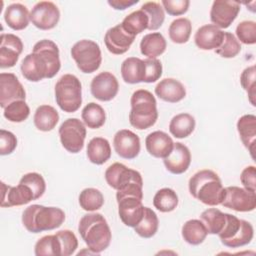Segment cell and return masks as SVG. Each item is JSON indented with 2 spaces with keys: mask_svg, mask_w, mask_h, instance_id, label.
Listing matches in <instances>:
<instances>
[{
  "mask_svg": "<svg viewBox=\"0 0 256 256\" xmlns=\"http://www.w3.org/2000/svg\"><path fill=\"white\" fill-rule=\"evenodd\" d=\"M60 68L59 48L55 42L49 39L38 41L34 45L32 53L25 56L20 66L23 77L31 82L53 78Z\"/></svg>",
  "mask_w": 256,
  "mask_h": 256,
  "instance_id": "cell-1",
  "label": "cell"
},
{
  "mask_svg": "<svg viewBox=\"0 0 256 256\" xmlns=\"http://www.w3.org/2000/svg\"><path fill=\"white\" fill-rule=\"evenodd\" d=\"M78 232L93 254H99L108 248L112 239L110 227L100 213L84 215L79 221Z\"/></svg>",
  "mask_w": 256,
  "mask_h": 256,
  "instance_id": "cell-2",
  "label": "cell"
},
{
  "mask_svg": "<svg viewBox=\"0 0 256 256\" xmlns=\"http://www.w3.org/2000/svg\"><path fill=\"white\" fill-rule=\"evenodd\" d=\"M190 194L208 206L220 205L224 197V187L218 174L210 169L196 172L188 182Z\"/></svg>",
  "mask_w": 256,
  "mask_h": 256,
  "instance_id": "cell-3",
  "label": "cell"
},
{
  "mask_svg": "<svg viewBox=\"0 0 256 256\" xmlns=\"http://www.w3.org/2000/svg\"><path fill=\"white\" fill-rule=\"evenodd\" d=\"M65 221V213L58 207L39 204L28 206L22 214V224L31 233H40L59 228Z\"/></svg>",
  "mask_w": 256,
  "mask_h": 256,
  "instance_id": "cell-4",
  "label": "cell"
},
{
  "mask_svg": "<svg viewBox=\"0 0 256 256\" xmlns=\"http://www.w3.org/2000/svg\"><path fill=\"white\" fill-rule=\"evenodd\" d=\"M129 122L138 130L148 129L158 119L157 102L153 94L145 89L136 90L130 99Z\"/></svg>",
  "mask_w": 256,
  "mask_h": 256,
  "instance_id": "cell-5",
  "label": "cell"
},
{
  "mask_svg": "<svg viewBox=\"0 0 256 256\" xmlns=\"http://www.w3.org/2000/svg\"><path fill=\"white\" fill-rule=\"evenodd\" d=\"M55 100L59 108L67 113L76 112L82 103V85L73 74H64L55 84Z\"/></svg>",
  "mask_w": 256,
  "mask_h": 256,
  "instance_id": "cell-6",
  "label": "cell"
},
{
  "mask_svg": "<svg viewBox=\"0 0 256 256\" xmlns=\"http://www.w3.org/2000/svg\"><path fill=\"white\" fill-rule=\"evenodd\" d=\"M218 236L224 246L239 248L251 242L254 229L250 222L226 213V222Z\"/></svg>",
  "mask_w": 256,
  "mask_h": 256,
  "instance_id": "cell-7",
  "label": "cell"
},
{
  "mask_svg": "<svg viewBox=\"0 0 256 256\" xmlns=\"http://www.w3.org/2000/svg\"><path fill=\"white\" fill-rule=\"evenodd\" d=\"M71 56L78 69L83 73H93L99 69L102 62L99 45L88 39L76 42L71 48Z\"/></svg>",
  "mask_w": 256,
  "mask_h": 256,
  "instance_id": "cell-8",
  "label": "cell"
},
{
  "mask_svg": "<svg viewBox=\"0 0 256 256\" xmlns=\"http://www.w3.org/2000/svg\"><path fill=\"white\" fill-rule=\"evenodd\" d=\"M59 137L62 146L70 153H79L84 147L86 128L77 118L66 119L59 127Z\"/></svg>",
  "mask_w": 256,
  "mask_h": 256,
  "instance_id": "cell-9",
  "label": "cell"
},
{
  "mask_svg": "<svg viewBox=\"0 0 256 256\" xmlns=\"http://www.w3.org/2000/svg\"><path fill=\"white\" fill-rule=\"evenodd\" d=\"M221 205L237 212H250L256 208V192L238 186L224 188Z\"/></svg>",
  "mask_w": 256,
  "mask_h": 256,
  "instance_id": "cell-10",
  "label": "cell"
},
{
  "mask_svg": "<svg viewBox=\"0 0 256 256\" xmlns=\"http://www.w3.org/2000/svg\"><path fill=\"white\" fill-rule=\"evenodd\" d=\"M60 11L58 7L50 1H40L36 3L30 11V21L40 30L53 29L59 22Z\"/></svg>",
  "mask_w": 256,
  "mask_h": 256,
  "instance_id": "cell-11",
  "label": "cell"
},
{
  "mask_svg": "<svg viewBox=\"0 0 256 256\" xmlns=\"http://www.w3.org/2000/svg\"><path fill=\"white\" fill-rule=\"evenodd\" d=\"M240 3L228 0H215L210 10V20L218 28H228L237 18Z\"/></svg>",
  "mask_w": 256,
  "mask_h": 256,
  "instance_id": "cell-12",
  "label": "cell"
},
{
  "mask_svg": "<svg viewBox=\"0 0 256 256\" xmlns=\"http://www.w3.org/2000/svg\"><path fill=\"white\" fill-rule=\"evenodd\" d=\"M91 94L99 101L107 102L112 100L118 93L119 83L117 78L108 71L97 74L90 84Z\"/></svg>",
  "mask_w": 256,
  "mask_h": 256,
  "instance_id": "cell-13",
  "label": "cell"
},
{
  "mask_svg": "<svg viewBox=\"0 0 256 256\" xmlns=\"http://www.w3.org/2000/svg\"><path fill=\"white\" fill-rule=\"evenodd\" d=\"M113 146L115 152L121 158L134 159L140 152V138L131 130L122 129L114 135Z\"/></svg>",
  "mask_w": 256,
  "mask_h": 256,
  "instance_id": "cell-14",
  "label": "cell"
},
{
  "mask_svg": "<svg viewBox=\"0 0 256 256\" xmlns=\"http://www.w3.org/2000/svg\"><path fill=\"white\" fill-rule=\"evenodd\" d=\"M23 51L22 40L11 33H2L0 37V67L11 68L17 63Z\"/></svg>",
  "mask_w": 256,
  "mask_h": 256,
  "instance_id": "cell-15",
  "label": "cell"
},
{
  "mask_svg": "<svg viewBox=\"0 0 256 256\" xmlns=\"http://www.w3.org/2000/svg\"><path fill=\"white\" fill-rule=\"evenodd\" d=\"M26 92L23 85L13 73L0 74V106L5 108L16 100H25Z\"/></svg>",
  "mask_w": 256,
  "mask_h": 256,
  "instance_id": "cell-16",
  "label": "cell"
},
{
  "mask_svg": "<svg viewBox=\"0 0 256 256\" xmlns=\"http://www.w3.org/2000/svg\"><path fill=\"white\" fill-rule=\"evenodd\" d=\"M116 200L121 221L126 226L134 228L141 221L144 214L142 200L134 196H125Z\"/></svg>",
  "mask_w": 256,
  "mask_h": 256,
  "instance_id": "cell-17",
  "label": "cell"
},
{
  "mask_svg": "<svg viewBox=\"0 0 256 256\" xmlns=\"http://www.w3.org/2000/svg\"><path fill=\"white\" fill-rule=\"evenodd\" d=\"M135 40V36L124 30L121 24H118L107 30L104 36V42L108 51L115 55H121L127 52Z\"/></svg>",
  "mask_w": 256,
  "mask_h": 256,
  "instance_id": "cell-18",
  "label": "cell"
},
{
  "mask_svg": "<svg viewBox=\"0 0 256 256\" xmlns=\"http://www.w3.org/2000/svg\"><path fill=\"white\" fill-rule=\"evenodd\" d=\"M2 188V199L1 207H12V206H21L29 203L32 200H35L32 190L21 182L17 186H10L1 182Z\"/></svg>",
  "mask_w": 256,
  "mask_h": 256,
  "instance_id": "cell-19",
  "label": "cell"
},
{
  "mask_svg": "<svg viewBox=\"0 0 256 256\" xmlns=\"http://www.w3.org/2000/svg\"><path fill=\"white\" fill-rule=\"evenodd\" d=\"M166 169L172 174H182L187 171L191 163V153L189 148L180 143H174L171 153L163 159Z\"/></svg>",
  "mask_w": 256,
  "mask_h": 256,
  "instance_id": "cell-20",
  "label": "cell"
},
{
  "mask_svg": "<svg viewBox=\"0 0 256 256\" xmlns=\"http://www.w3.org/2000/svg\"><path fill=\"white\" fill-rule=\"evenodd\" d=\"M104 176L107 184L111 188L118 190L135 178L141 176V174L134 169L128 168L122 163L115 162L106 169Z\"/></svg>",
  "mask_w": 256,
  "mask_h": 256,
  "instance_id": "cell-21",
  "label": "cell"
},
{
  "mask_svg": "<svg viewBox=\"0 0 256 256\" xmlns=\"http://www.w3.org/2000/svg\"><path fill=\"white\" fill-rule=\"evenodd\" d=\"M147 152L155 158H166L172 151L174 142L172 138L163 131H154L145 139Z\"/></svg>",
  "mask_w": 256,
  "mask_h": 256,
  "instance_id": "cell-22",
  "label": "cell"
},
{
  "mask_svg": "<svg viewBox=\"0 0 256 256\" xmlns=\"http://www.w3.org/2000/svg\"><path fill=\"white\" fill-rule=\"evenodd\" d=\"M224 32L213 24H206L197 29L194 35L196 46L202 50H215L223 41Z\"/></svg>",
  "mask_w": 256,
  "mask_h": 256,
  "instance_id": "cell-23",
  "label": "cell"
},
{
  "mask_svg": "<svg viewBox=\"0 0 256 256\" xmlns=\"http://www.w3.org/2000/svg\"><path fill=\"white\" fill-rule=\"evenodd\" d=\"M155 94L163 101L176 103L184 99L186 96V89L179 80L165 78L156 85Z\"/></svg>",
  "mask_w": 256,
  "mask_h": 256,
  "instance_id": "cell-24",
  "label": "cell"
},
{
  "mask_svg": "<svg viewBox=\"0 0 256 256\" xmlns=\"http://www.w3.org/2000/svg\"><path fill=\"white\" fill-rule=\"evenodd\" d=\"M237 131L242 143L248 149L251 157L254 159L256 142V116L253 114L241 116L237 121Z\"/></svg>",
  "mask_w": 256,
  "mask_h": 256,
  "instance_id": "cell-25",
  "label": "cell"
},
{
  "mask_svg": "<svg viewBox=\"0 0 256 256\" xmlns=\"http://www.w3.org/2000/svg\"><path fill=\"white\" fill-rule=\"evenodd\" d=\"M4 21L13 30H23L30 22V13L25 5L12 3L4 12Z\"/></svg>",
  "mask_w": 256,
  "mask_h": 256,
  "instance_id": "cell-26",
  "label": "cell"
},
{
  "mask_svg": "<svg viewBox=\"0 0 256 256\" xmlns=\"http://www.w3.org/2000/svg\"><path fill=\"white\" fill-rule=\"evenodd\" d=\"M167 43L164 36L160 32H152L146 34L140 42L141 54L149 59H155L163 54L166 50Z\"/></svg>",
  "mask_w": 256,
  "mask_h": 256,
  "instance_id": "cell-27",
  "label": "cell"
},
{
  "mask_svg": "<svg viewBox=\"0 0 256 256\" xmlns=\"http://www.w3.org/2000/svg\"><path fill=\"white\" fill-rule=\"evenodd\" d=\"M121 75L124 82L136 84L144 82L145 63L144 60L137 57L126 58L121 64Z\"/></svg>",
  "mask_w": 256,
  "mask_h": 256,
  "instance_id": "cell-28",
  "label": "cell"
},
{
  "mask_svg": "<svg viewBox=\"0 0 256 256\" xmlns=\"http://www.w3.org/2000/svg\"><path fill=\"white\" fill-rule=\"evenodd\" d=\"M88 160L96 165H102L111 157V146L103 137L92 138L87 145Z\"/></svg>",
  "mask_w": 256,
  "mask_h": 256,
  "instance_id": "cell-29",
  "label": "cell"
},
{
  "mask_svg": "<svg viewBox=\"0 0 256 256\" xmlns=\"http://www.w3.org/2000/svg\"><path fill=\"white\" fill-rule=\"evenodd\" d=\"M33 121L38 130L48 132L56 127L59 121V114L57 110L50 105H40L34 113Z\"/></svg>",
  "mask_w": 256,
  "mask_h": 256,
  "instance_id": "cell-30",
  "label": "cell"
},
{
  "mask_svg": "<svg viewBox=\"0 0 256 256\" xmlns=\"http://www.w3.org/2000/svg\"><path fill=\"white\" fill-rule=\"evenodd\" d=\"M195 118L189 113L175 115L169 123V131L175 138H186L195 129Z\"/></svg>",
  "mask_w": 256,
  "mask_h": 256,
  "instance_id": "cell-31",
  "label": "cell"
},
{
  "mask_svg": "<svg viewBox=\"0 0 256 256\" xmlns=\"http://www.w3.org/2000/svg\"><path fill=\"white\" fill-rule=\"evenodd\" d=\"M182 237L185 242L190 245L201 244L208 235L207 229L203 222L198 219H191L182 226Z\"/></svg>",
  "mask_w": 256,
  "mask_h": 256,
  "instance_id": "cell-32",
  "label": "cell"
},
{
  "mask_svg": "<svg viewBox=\"0 0 256 256\" xmlns=\"http://www.w3.org/2000/svg\"><path fill=\"white\" fill-rule=\"evenodd\" d=\"M120 24L126 32L136 37L137 34L148 29L149 19L145 12L139 9L128 14Z\"/></svg>",
  "mask_w": 256,
  "mask_h": 256,
  "instance_id": "cell-33",
  "label": "cell"
},
{
  "mask_svg": "<svg viewBox=\"0 0 256 256\" xmlns=\"http://www.w3.org/2000/svg\"><path fill=\"white\" fill-rule=\"evenodd\" d=\"M81 117L84 124L90 129H98L102 127L106 120L104 109L95 102H90L83 108Z\"/></svg>",
  "mask_w": 256,
  "mask_h": 256,
  "instance_id": "cell-34",
  "label": "cell"
},
{
  "mask_svg": "<svg viewBox=\"0 0 256 256\" xmlns=\"http://www.w3.org/2000/svg\"><path fill=\"white\" fill-rule=\"evenodd\" d=\"M159 220L156 213L149 207H144L141 221L134 227V231L142 238H151L158 231Z\"/></svg>",
  "mask_w": 256,
  "mask_h": 256,
  "instance_id": "cell-35",
  "label": "cell"
},
{
  "mask_svg": "<svg viewBox=\"0 0 256 256\" xmlns=\"http://www.w3.org/2000/svg\"><path fill=\"white\" fill-rule=\"evenodd\" d=\"M200 220L205 225L208 234L218 235L226 222V213L216 208H209L201 213Z\"/></svg>",
  "mask_w": 256,
  "mask_h": 256,
  "instance_id": "cell-36",
  "label": "cell"
},
{
  "mask_svg": "<svg viewBox=\"0 0 256 256\" xmlns=\"http://www.w3.org/2000/svg\"><path fill=\"white\" fill-rule=\"evenodd\" d=\"M169 38L176 44L186 43L192 32V24L189 19L185 17L173 20L168 29Z\"/></svg>",
  "mask_w": 256,
  "mask_h": 256,
  "instance_id": "cell-37",
  "label": "cell"
},
{
  "mask_svg": "<svg viewBox=\"0 0 256 256\" xmlns=\"http://www.w3.org/2000/svg\"><path fill=\"white\" fill-rule=\"evenodd\" d=\"M178 195L171 188H162L156 192L153 198L154 207L160 212L173 211L178 205Z\"/></svg>",
  "mask_w": 256,
  "mask_h": 256,
  "instance_id": "cell-38",
  "label": "cell"
},
{
  "mask_svg": "<svg viewBox=\"0 0 256 256\" xmlns=\"http://www.w3.org/2000/svg\"><path fill=\"white\" fill-rule=\"evenodd\" d=\"M104 204V196L102 192L96 188H85L80 192L79 205L89 212L100 209Z\"/></svg>",
  "mask_w": 256,
  "mask_h": 256,
  "instance_id": "cell-39",
  "label": "cell"
},
{
  "mask_svg": "<svg viewBox=\"0 0 256 256\" xmlns=\"http://www.w3.org/2000/svg\"><path fill=\"white\" fill-rule=\"evenodd\" d=\"M36 256H61V244L56 234L40 238L34 247Z\"/></svg>",
  "mask_w": 256,
  "mask_h": 256,
  "instance_id": "cell-40",
  "label": "cell"
},
{
  "mask_svg": "<svg viewBox=\"0 0 256 256\" xmlns=\"http://www.w3.org/2000/svg\"><path fill=\"white\" fill-rule=\"evenodd\" d=\"M145 14L148 16L149 19V25H148V30L154 31L159 29L165 19V14H164V9L158 2L154 1H149L144 3L141 8H140Z\"/></svg>",
  "mask_w": 256,
  "mask_h": 256,
  "instance_id": "cell-41",
  "label": "cell"
},
{
  "mask_svg": "<svg viewBox=\"0 0 256 256\" xmlns=\"http://www.w3.org/2000/svg\"><path fill=\"white\" fill-rule=\"evenodd\" d=\"M30 114V108L25 100H16L8 104L3 111L4 117L10 122L20 123L25 121Z\"/></svg>",
  "mask_w": 256,
  "mask_h": 256,
  "instance_id": "cell-42",
  "label": "cell"
},
{
  "mask_svg": "<svg viewBox=\"0 0 256 256\" xmlns=\"http://www.w3.org/2000/svg\"><path fill=\"white\" fill-rule=\"evenodd\" d=\"M241 51L240 42L230 32H224L222 44L215 49V53L223 58H233Z\"/></svg>",
  "mask_w": 256,
  "mask_h": 256,
  "instance_id": "cell-43",
  "label": "cell"
},
{
  "mask_svg": "<svg viewBox=\"0 0 256 256\" xmlns=\"http://www.w3.org/2000/svg\"><path fill=\"white\" fill-rule=\"evenodd\" d=\"M240 83L242 88L247 92L250 103L253 106H256V68L254 65L243 70L240 75Z\"/></svg>",
  "mask_w": 256,
  "mask_h": 256,
  "instance_id": "cell-44",
  "label": "cell"
},
{
  "mask_svg": "<svg viewBox=\"0 0 256 256\" xmlns=\"http://www.w3.org/2000/svg\"><path fill=\"white\" fill-rule=\"evenodd\" d=\"M21 183L26 184L33 192L35 200L39 199L46 190V183L41 174L36 172H29L22 176L20 179Z\"/></svg>",
  "mask_w": 256,
  "mask_h": 256,
  "instance_id": "cell-45",
  "label": "cell"
},
{
  "mask_svg": "<svg viewBox=\"0 0 256 256\" xmlns=\"http://www.w3.org/2000/svg\"><path fill=\"white\" fill-rule=\"evenodd\" d=\"M237 40H240L243 44L253 45L256 43V23L251 20H245L240 22L236 27Z\"/></svg>",
  "mask_w": 256,
  "mask_h": 256,
  "instance_id": "cell-46",
  "label": "cell"
},
{
  "mask_svg": "<svg viewBox=\"0 0 256 256\" xmlns=\"http://www.w3.org/2000/svg\"><path fill=\"white\" fill-rule=\"evenodd\" d=\"M61 244V256H70L78 248V239L76 235L68 230H61L55 233Z\"/></svg>",
  "mask_w": 256,
  "mask_h": 256,
  "instance_id": "cell-47",
  "label": "cell"
},
{
  "mask_svg": "<svg viewBox=\"0 0 256 256\" xmlns=\"http://www.w3.org/2000/svg\"><path fill=\"white\" fill-rule=\"evenodd\" d=\"M145 83H153L156 82L162 75V64L158 59H145Z\"/></svg>",
  "mask_w": 256,
  "mask_h": 256,
  "instance_id": "cell-48",
  "label": "cell"
},
{
  "mask_svg": "<svg viewBox=\"0 0 256 256\" xmlns=\"http://www.w3.org/2000/svg\"><path fill=\"white\" fill-rule=\"evenodd\" d=\"M164 10L171 16H179L188 11L190 1L188 0H162Z\"/></svg>",
  "mask_w": 256,
  "mask_h": 256,
  "instance_id": "cell-49",
  "label": "cell"
},
{
  "mask_svg": "<svg viewBox=\"0 0 256 256\" xmlns=\"http://www.w3.org/2000/svg\"><path fill=\"white\" fill-rule=\"evenodd\" d=\"M17 147L16 136L7 130H0V154L2 156L11 154Z\"/></svg>",
  "mask_w": 256,
  "mask_h": 256,
  "instance_id": "cell-50",
  "label": "cell"
},
{
  "mask_svg": "<svg viewBox=\"0 0 256 256\" xmlns=\"http://www.w3.org/2000/svg\"><path fill=\"white\" fill-rule=\"evenodd\" d=\"M240 181L244 188L252 192H256V168L255 166L245 167L240 175Z\"/></svg>",
  "mask_w": 256,
  "mask_h": 256,
  "instance_id": "cell-51",
  "label": "cell"
},
{
  "mask_svg": "<svg viewBox=\"0 0 256 256\" xmlns=\"http://www.w3.org/2000/svg\"><path fill=\"white\" fill-rule=\"evenodd\" d=\"M138 2L139 0H108V4L115 10H125Z\"/></svg>",
  "mask_w": 256,
  "mask_h": 256,
  "instance_id": "cell-52",
  "label": "cell"
}]
</instances>
